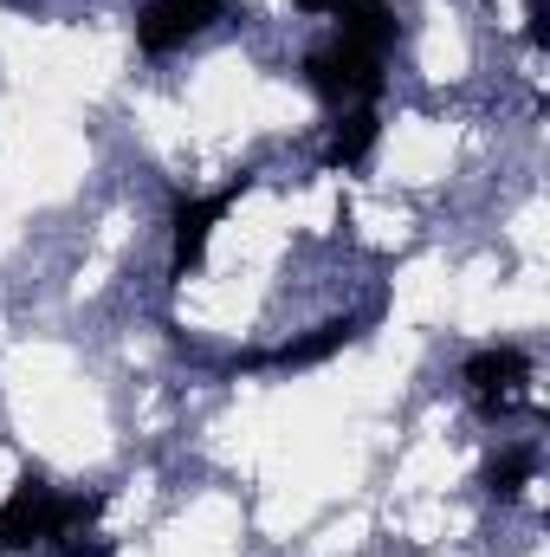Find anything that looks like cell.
<instances>
[{
  "instance_id": "1",
  "label": "cell",
  "mask_w": 550,
  "mask_h": 557,
  "mask_svg": "<svg viewBox=\"0 0 550 557\" xmlns=\"http://www.w3.org/2000/svg\"><path fill=\"white\" fill-rule=\"evenodd\" d=\"M304 85H311L330 111L383 104V91H389V52H383L376 39L330 33L324 46H311V52H304Z\"/></svg>"
},
{
  "instance_id": "2",
  "label": "cell",
  "mask_w": 550,
  "mask_h": 557,
  "mask_svg": "<svg viewBox=\"0 0 550 557\" xmlns=\"http://www.w3.org/2000/svg\"><path fill=\"white\" fill-rule=\"evenodd\" d=\"M247 188H253V169L227 175V182H221V188H208V195H175V208H168V278L201 273L214 227L247 201Z\"/></svg>"
},
{
  "instance_id": "3",
  "label": "cell",
  "mask_w": 550,
  "mask_h": 557,
  "mask_svg": "<svg viewBox=\"0 0 550 557\" xmlns=\"http://www.w3.org/2000/svg\"><path fill=\"white\" fill-rule=\"evenodd\" d=\"M460 383H466L479 416H492V421L518 416L525 396H532V350L525 344H486V350H473L460 363Z\"/></svg>"
},
{
  "instance_id": "4",
  "label": "cell",
  "mask_w": 550,
  "mask_h": 557,
  "mask_svg": "<svg viewBox=\"0 0 550 557\" xmlns=\"http://www.w3.org/2000/svg\"><path fill=\"white\" fill-rule=\"evenodd\" d=\"M59 506H65V493H59L39 467H26V473L13 480V493L0 499V557L46 552L52 532H59Z\"/></svg>"
},
{
  "instance_id": "5",
  "label": "cell",
  "mask_w": 550,
  "mask_h": 557,
  "mask_svg": "<svg viewBox=\"0 0 550 557\" xmlns=\"http://www.w3.org/2000/svg\"><path fill=\"white\" fill-rule=\"evenodd\" d=\"M221 13H227V0H142L137 7V52L168 59L188 39H201Z\"/></svg>"
},
{
  "instance_id": "6",
  "label": "cell",
  "mask_w": 550,
  "mask_h": 557,
  "mask_svg": "<svg viewBox=\"0 0 550 557\" xmlns=\"http://www.w3.org/2000/svg\"><path fill=\"white\" fill-rule=\"evenodd\" d=\"M363 311H343V318H324L317 331H304V337H291V344H273V350H253V357H240L234 370H317V363H330L337 350H350L357 337H363Z\"/></svg>"
},
{
  "instance_id": "7",
  "label": "cell",
  "mask_w": 550,
  "mask_h": 557,
  "mask_svg": "<svg viewBox=\"0 0 550 557\" xmlns=\"http://www.w3.org/2000/svg\"><path fill=\"white\" fill-rule=\"evenodd\" d=\"M298 13L330 20V26L350 33V39H376L383 52L402 46V13H396V0H298Z\"/></svg>"
},
{
  "instance_id": "8",
  "label": "cell",
  "mask_w": 550,
  "mask_h": 557,
  "mask_svg": "<svg viewBox=\"0 0 550 557\" xmlns=\"http://www.w3.org/2000/svg\"><path fill=\"white\" fill-rule=\"evenodd\" d=\"M383 143V111L363 104V111H330V137H324V169L337 175H357Z\"/></svg>"
},
{
  "instance_id": "9",
  "label": "cell",
  "mask_w": 550,
  "mask_h": 557,
  "mask_svg": "<svg viewBox=\"0 0 550 557\" xmlns=\"http://www.w3.org/2000/svg\"><path fill=\"white\" fill-rule=\"evenodd\" d=\"M538 467H545V454H538L532 441H505V447H499V454L479 467V486H486L499 506H512V499H518V493L538 480Z\"/></svg>"
},
{
  "instance_id": "10",
  "label": "cell",
  "mask_w": 550,
  "mask_h": 557,
  "mask_svg": "<svg viewBox=\"0 0 550 557\" xmlns=\"http://www.w3.org/2000/svg\"><path fill=\"white\" fill-rule=\"evenodd\" d=\"M525 33L532 46H545V0H525Z\"/></svg>"
}]
</instances>
